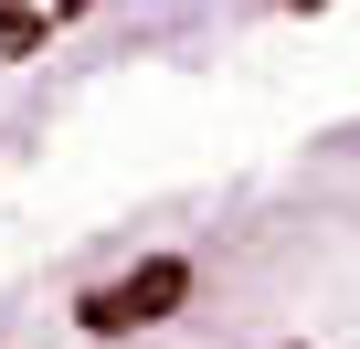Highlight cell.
Listing matches in <instances>:
<instances>
[{"instance_id":"obj_1","label":"cell","mask_w":360,"mask_h":349,"mask_svg":"<svg viewBox=\"0 0 360 349\" xmlns=\"http://www.w3.org/2000/svg\"><path fill=\"white\" fill-rule=\"evenodd\" d=\"M0 349H360V202H286L64 286Z\"/></svg>"}]
</instances>
